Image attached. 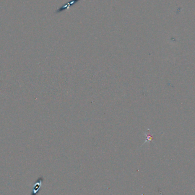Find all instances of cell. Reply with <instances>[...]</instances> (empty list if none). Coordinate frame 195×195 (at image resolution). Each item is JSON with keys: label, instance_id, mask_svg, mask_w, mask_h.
Segmentation results:
<instances>
[{"label": "cell", "instance_id": "cell-1", "mask_svg": "<svg viewBox=\"0 0 195 195\" xmlns=\"http://www.w3.org/2000/svg\"><path fill=\"white\" fill-rule=\"evenodd\" d=\"M79 1H81V0H72L71 1H69V2L66 3V4L65 5H64V6H62V7H61V8H59L58 9L57 11H56V13H61V12L64 11L65 10H66V9H67L69 8V7H71V6H73L74 5H75V4H76L77 2H78Z\"/></svg>", "mask_w": 195, "mask_h": 195}, {"label": "cell", "instance_id": "cell-2", "mask_svg": "<svg viewBox=\"0 0 195 195\" xmlns=\"http://www.w3.org/2000/svg\"><path fill=\"white\" fill-rule=\"evenodd\" d=\"M147 139L146 142H147V141H151V140H152V136H151V135H147Z\"/></svg>", "mask_w": 195, "mask_h": 195}]
</instances>
